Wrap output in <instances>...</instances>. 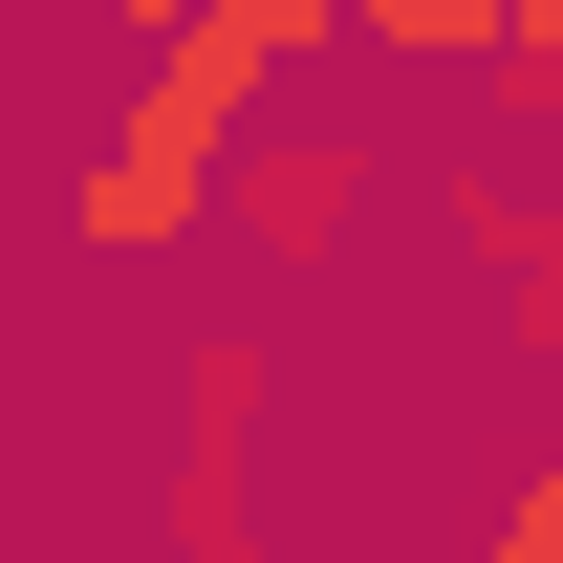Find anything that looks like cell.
I'll return each instance as SVG.
<instances>
[{
	"instance_id": "obj_1",
	"label": "cell",
	"mask_w": 563,
	"mask_h": 563,
	"mask_svg": "<svg viewBox=\"0 0 563 563\" xmlns=\"http://www.w3.org/2000/svg\"><path fill=\"white\" fill-rule=\"evenodd\" d=\"M303 44H347V0H196L174 44H131V109L87 131L66 239H87V261H174V239L217 217V174H239V131L282 109Z\"/></svg>"
},
{
	"instance_id": "obj_2",
	"label": "cell",
	"mask_w": 563,
	"mask_h": 563,
	"mask_svg": "<svg viewBox=\"0 0 563 563\" xmlns=\"http://www.w3.org/2000/svg\"><path fill=\"white\" fill-rule=\"evenodd\" d=\"M217 217L261 239V282H303V261H347V217H368V152H347V131H239Z\"/></svg>"
},
{
	"instance_id": "obj_3",
	"label": "cell",
	"mask_w": 563,
	"mask_h": 563,
	"mask_svg": "<svg viewBox=\"0 0 563 563\" xmlns=\"http://www.w3.org/2000/svg\"><path fill=\"white\" fill-rule=\"evenodd\" d=\"M174 390H196V455H174V542H196V563H261V520H239V433H261V347H196Z\"/></svg>"
},
{
	"instance_id": "obj_4",
	"label": "cell",
	"mask_w": 563,
	"mask_h": 563,
	"mask_svg": "<svg viewBox=\"0 0 563 563\" xmlns=\"http://www.w3.org/2000/svg\"><path fill=\"white\" fill-rule=\"evenodd\" d=\"M477 66H498V131H542V152H563V0H520Z\"/></svg>"
},
{
	"instance_id": "obj_5",
	"label": "cell",
	"mask_w": 563,
	"mask_h": 563,
	"mask_svg": "<svg viewBox=\"0 0 563 563\" xmlns=\"http://www.w3.org/2000/svg\"><path fill=\"white\" fill-rule=\"evenodd\" d=\"M477 563H563V455H542V477H520V498L477 520Z\"/></svg>"
},
{
	"instance_id": "obj_6",
	"label": "cell",
	"mask_w": 563,
	"mask_h": 563,
	"mask_svg": "<svg viewBox=\"0 0 563 563\" xmlns=\"http://www.w3.org/2000/svg\"><path fill=\"white\" fill-rule=\"evenodd\" d=\"M87 44H174V22H196V0H66Z\"/></svg>"
},
{
	"instance_id": "obj_7",
	"label": "cell",
	"mask_w": 563,
	"mask_h": 563,
	"mask_svg": "<svg viewBox=\"0 0 563 563\" xmlns=\"http://www.w3.org/2000/svg\"><path fill=\"white\" fill-rule=\"evenodd\" d=\"M520 347H542V368H563V261H520Z\"/></svg>"
},
{
	"instance_id": "obj_8",
	"label": "cell",
	"mask_w": 563,
	"mask_h": 563,
	"mask_svg": "<svg viewBox=\"0 0 563 563\" xmlns=\"http://www.w3.org/2000/svg\"><path fill=\"white\" fill-rule=\"evenodd\" d=\"M477 22H520V0H477Z\"/></svg>"
},
{
	"instance_id": "obj_9",
	"label": "cell",
	"mask_w": 563,
	"mask_h": 563,
	"mask_svg": "<svg viewBox=\"0 0 563 563\" xmlns=\"http://www.w3.org/2000/svg\"><path fill=\"white\" fill-rule=\"evenodd\" d=\"M0 22H22V0H0Z\"/></svg>"
},
{
	"instance_id": "obj_10",
	"label": "cell",
	"mask_w": 563,
	"mask_h": 563,
	"mask_svg": "<svg viewBox=\"0 0 563 563\" xmlns=\"http://www.w3.org/2000/svg\"><path fill=\"white\" fill-rule=\"evenodd\" d=\"M0 563H22V542H0Z\"/></svg>"
}]
</instances>
